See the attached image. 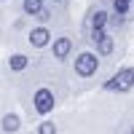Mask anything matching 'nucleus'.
<instances>
[{"instance_id":"13","label":"nucleus","mask_w":134,"mask_h":134,"mask_svg":"<svg viewBox=\"0 0 134 134\" xmlns=\"http://www.w3.org/2000/svg\"><path fill=\"white\" fill-rule=\"evenodd\" d=\"M131 134H134V129H131Z\"/></svg>"},{"instance_id":"7","label":"nucleus","mask_w":134,"mask_h":134,"mask_svg":"<svg viewBox=\"0 0 134 134\" xmlns=\"http://www.w3.org/2000/svg\"><path fill=\"white\" fill-rule=\"evenodd\" d=\"M8 67L14 72H21L27 67V57H24V54H14V57H8Z\"/></svg>"},{"instance_id":"3","label":"nucleus","mask_w":134,"mask_h":134,"mask_svg":"<svg viewBox=\"0 0 134 134\" xmlns=\"http://www.w3.org/2000/svg\"><path fill=\"white\" fill-rule=\"evenodd\" d=\"M32 102H35V110L40 115H48L54 110V94L48 91V88H38L35 97H32Z\"/></svg>"},{"instance_id":"5","label":"nucleus","mask_w":134,"mask_h":134,"mask_svg":"<svg viewBox=\"0 0 134 134\" xmlns=\"http://www.w3.org/2000/svg\"><path fill=\"white\" fill-rule=\"evenodd\" d=\"M48 40H51V32L46 27H38V30H32L30 32V43L35 48H43V46H48Z\"/></svg>"},{"instance_id":"2","label":"nucleus","mask_w":134,"mask_h":134,"mask_svg":"<svg viewBox=\"0 0 134 134\" xmlns=\"http://www.w3.org/2000/svg\"><path fill=\"white\" fill-rule=\"evenodd\" d=\"M97 70H99V59H97V54L83 51V54H78V57H75V72L81 75V78L94 75Z\"/></svg>"},{"instance_id":"9","label":"nucleus","mask_w":134,"mask_h":134,"mask_svg":"<svg viewBox=\"0 0 134 134\" xmlns=\"http://www.w3.org/2000/svg\"><path fill=\"white\" fill-rule=\"evenodd\" d=\"M105 24H107V14L105 11H97L91 16V30H105Z\"/></svg>"},{"instance_id":"11","label":"nucleus","mask_w":134,"mask_h":134,"mask_svg":"<svg viewBox=\"0 0 134 134\" xmlns=\"http://www.w3.org/2000/svg\"><path fill=\"white\" fill-rule=\"evenodd\" d=\"M38 134H57V126H54V121H43L38 126Z\"/></svg>"},{"instance_id":"8","label":"nucleus","mask_w":134,"mask_h":134,"mask_svg":"<svg viewBox=\"0 0 134 134\" xmlns=\"http://www.w3.org/2000/svg\"><path fill=\"white\" fill-rule=\"evenodd\" d=\"M40 11H43V0H24V14L38 16Z\"/></svg>"},{"instance_id":"1","label":"nucleus","mask_w":134,"mask_h":134,"mask_svg":"<svg viewBox=\"0 0 134 134\" xmlns=\"http://www.w3.org/2000/svg\"><path fill=\"white\" fill-rule=\"evenodd\" d=\"M107 91H129L134 88V67H124V70H118L110 81L105 83Z\"/></svg>"},{"instance_id":"4","label":"nucleus","mask_w":134,"mask_h":134,"mask_svg":"<svg viewBox=\"0 0 134 134\" xmlns=\"http://www.w3.org/2000/svg\"><path fill=\"white\" fill-rule=\"evenodd\" d=\"M91 40L97 43V51L102 54V57H107V54L113 51V38H110L105 30H94L91 32Z\"/></svg>"},{"instance_id":"6","label":"nucleus","mask_w":134,"mask_h":134,"mask_svg":"<svg viewBox=\"0 0 134 134\" xmlns=\"http://www.w3.org/2000/svg\"><path fill=\"white\" fill-rule=\"evenodd\" d=\"M70 48H72L70 38H59V40H54V57H57V59H67V57H70Z\"/></svg>"},{"instance_id":"12","label":"nucleus","mask_w":134,"mask_h":134,"mask_svg":"<svg viewBox=\"0 0 134 134\" xmlns=\"http://www.w3.org/2000/svg\"><path fill=\"white\" fill-rule=\"evenodd\" d=\"M113 8H115V14H118V16H124L126 11H129V0H115Z\"/></svg>"},{"instance_id":"10","label":"nucleus","mask_w":134,"mask_h":134,"mask_svg":"<svg viewBox=\"0 0 134 134\" xmlns=\"http://www.w3.org/2000/svg\"><path fill=\"white\" fill-rule=\"evenodd\" d=\"M3 129H5V131H16V129H19V115H14V113L3 115Z\"/></svg>"},{"instance_id":"14","label":"nucleus","mask_w":134,"mask_h":134,"mask_svg":"<svg viewBox=\"0 0 134 134\" xmlns=\"http://www.w3.org/2000/svg\"><path fill=\"white\" fill-rule=\"evenodd\" d=\"M129 3H131V0H129Z\"/></svg>"}]
</instances>
